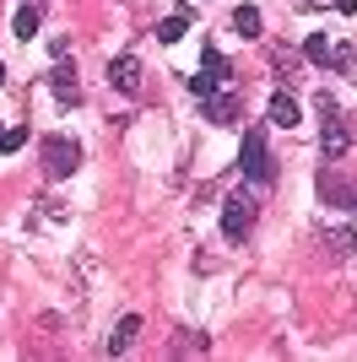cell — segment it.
I'll return each mask as SVG.
<instances>
[{
  "instance_id": "3957f363",
  "label": "cell",
  "mask_w": 357,
  "mask_h": 362,
  "mask_svg": "<svg viewBox=\"0 0 357 362\" xmlns=\"http://www.w3.org/2000/svg\"><path fill=\"white\" fill-rule=\"evenodd\" d=\"M319 200H325V206H336V211H346V216H357V184L346 179L341 168H319Z\"/></svg>"
},
{
  "instance_id": "8992f818",
  "label": "cell",
  "mask_w": 357,
  "mask_h": 362,
  "mask_svg": "<svg viewBox=\"0 0 357 362\" xmlns=\"http://www.w3.org/2000/svg\"><path fill=\"white\" fill-rule=\"evenodd\" d=\"M108 87L125 92V98H135V92H141V60H135V54H119V60H108Z\"/></svg>"
},
{
  "instance_id": "e0dca14e",
  "label": "cell",
  "mask_w": 357,
  "mask_h": 362,
  "mask_svg": "<svg viewBox=\"0 0 357 362\" xmlns=\"http://www.w3.org/2000/svg\"><path fill=\"white\" fill-rule=\"evenodd\" d=\"M217 87H222V81H217V76H206V71H200V76H190V92L200 98V103H206V98H211Z\"/></svg>"
},
{
  "instance_id": "277c9868",
  "label": "cell",
  "mask_w": 357,
  "mask_h": 362,
  "mask_svg": "<svg viewBox=\"0 0 357 362\" xmlns=\"http://www.w3.org/2000/svg\"><path fill=\"white\" fill-rule=\"evenodd\" d=\"M38 157H44V173L49 179H71L76 168H81V146L65 136H49L44 146H38Z\"/></svg>"
},
{
  "instance_id": "9a60e30c",
  "label": "cell",
  "mask_w": 357,
  "mask_h": 362,
  "mask_svg": "<svg viewBox=\"0 0 357 362\" xmlns=\"http://www.w3.org/2000/svg\"><path fill=\"white\" fill-rule=\"evenodd\" d=\"M200 65H206V76H217V81L227 76V60H222V49H217V44L200 49Z\"/></svg>"
},
{
  "instance_id": "7c38bea8",
  "label": "cell",
  "mask_w": 357,
  "mask_h": 362,
  "mask_svg": "<svg viewBox=\"0 0 357 362\" xmlns=\"http://www.w3.org/2000/svg\"><path fill=\"white\" fill-rule=\"evenodd\" d=\"M11 33L22 38V44H28V38H38V6H28V0H22V11H16Z\"/></svg>"
},
{
  "instance_id": "2e32d148",
  "label": "cell",
  "mask_w": 357,
  "mask_h": 362,
  "mask_svg": "<svg viewBox=\"0 0 357 362\" xmlns=\"http://www.w3.org/2000/svg\"><path fill=\"white\" fill-rule=\"evenodd\" d=\"M330 54H336V49H330L325 38H319V33H314L309 44H303V60H314V65H330Z\"/></svg>"
},
{
  "instance_id": "8fae6325",
  "label": "cell",
  "mask_w": 357,
  "mask_h": 362,
  "mask_svg": "<svg viewBox=\"0 0 357 362\" xmlns=\"http://www.w3.org/2000/svg\"><path fill=\"white\" fill-rule=\"evenodd\" d=\"M271 124H276V130H293V124H298V103L287 98V92L271 98Z\"/></svg>"
},
{
  "instance_id": "ffe728a7",
  "label": "cell",
  "mask_w": 357,
  "mask_h": 362,
  "mask_svg": "<svg viewBox=\"0 0 357 362\" xmlns=\"http://www.w3.org/2000/svg\"><path fill=\"white\" fill-rule=\"evenodd\" d=\"M336 11H341V16H357V0H336Z\"/></svg>"
},
{
  "instance_id": "ba28073f",
  "label": "cell",
  "mask_w": 357,
  "mask_h": 362,
  "mask_svg": "<svg viewBox=\"0 0 357 362\" xmlns=\"http://www.w3.org/2000/svg\"><path fill=\"white\" fill-rule=\"evenodd\" d=\"M238 114H244V103H238L233 92H211L206 98V119L211 124H238Z\"/></svg>"
},
{
  "instance_id": "52a82bcc",
  "label": "cell",
  "mask_w": 357,
  "mask_h": 362,
  "mask_svg": "<svg viewBox=\"0 0 357 362\" xmlns=\"http://www.w3.org/2000/svg\"><path fill=\"white\" fill-rule=\"evenodd\" d=\"M49 87H55V98H60V103H81V81H76V65H65V60H60L55 71H49Z\"/></svg>"
},
{
  "instance_id": "5bb4252c",
  "label": "cell",
  "mask_w": 357,
  "mask_h": 362,
  "mask_svg": "<svg viewBox=\"0 0 357 362\" xmlns=\"http://www.w3.org/2000/svg\"><path fill=\"white\" fill-rule=\"evenodd\" d=\"M233 33H244V38H260V11H254V6H238V11H233Z\"/></svg>"
},
{
  "instance_id": "44dd1931",
  "label": "cell",
  "mask_w": 357,
  "mask_h": 362,
  "mask_svg": "<svg viewBox=\"0 0 357 362\" xmlns=\"http://www.w3.org/2000/svg\"><path fill=\"white\" fill-rule=\"evenodd\" d=\"M0 87H6V65H0Z\"/></svg>"
},
{
  "instance_id": "5b68a950",
  "label": "cell",
  "mask_w": 357,
  "mask_h": 362,
  "mask_svg": "<svg viewBox=\"0 0 357 362\" xmlns=\"http://www.w3.org/2000/svg\"><path fill=\"white\" fill-rule=\"evenodd\" d=\"M319 119H325V130H319V141H325V157L336 163L346 151V124H341V108L330 103V98H319Z\"/></svg>"
},
{
  "instance_id": "d6986e66",
  "label": "cell",
  "mask_w": 357,
  "mask_h": 362,
  "mask_svg": "<svg viewBox=\"0 0 357 362\" xmlns=\"http://www.w3.org/2000/svg\"><path fill=\"white\" fill-rule=\"evenodd\" d=\"M276 71H282L287 81H293V76H298V54H276Z\"/></svg>"
},
{
  "instance_id": "9c48e42d",
  "label": "cell",
  "mask_w": 357,
  "mask_h": 362,
  "mask_svg": "<svg viewBox=\"0 0 357 362\" xmlns=\"http://www.w3.org/2000/svg\"><path fill=\"white\" fill-rule=\"evenodd\" d=\"M135 335H141V319H135V314H125V319L114 325V335H108V357L130 351V341H135Z\"/></svg>"
},
{
  "instance_id": "6da1fadb",
  "label": "cell",
  "mask_w": 357,
  "mask_h": 362,
  "mask_svg": "<svg viewBox=\"0 0 357 362\" xmlns=\"http://www.w3.org/2000/svg\"><path fill=\"white\" fill-rule=\"evenodd\" d=\"M238 168H244V179H254V184H271V179H276V157H271V146H266V130H244Z\"/></svg>"
},
{
  "instance_id": "7a4b0ae2",
  "label": "cell",
  "mask_w": 357,
  "mask_h": 362,
  "mask_svg": "<svg viewBox=\"0 0 357 362\" xmlns=\"http://www.w3.org/2000/svg\"><path fill=\"white\" fill-rule=\"evenodd\" d=\"M254 206H260V200H254L249 189H238V195H227V200H222V238H227V243L249 238V227H254Z\"/></svg>"
},
{
  "instance_id": "4fadbf2b",
  "label": "cell",
  "mask_w": 357,
  "mask_h": 362,
  "mask_svg": "<svg viewBox=\"0 0 357 362\" xmlns=\"http://www.w3.org/2000/svg\"><path fill=\"white\" fill-rule=\"evenodd\" d=\"M206 346H211L206 335H195V330H178V341H174L168 351H174V357H195V351H206Z\"/></svg>"
},
{
  "instance_id": "7402d4cb",
  "label": "cell",
  "mask_w": 357,
  "mask_h": 362,
  "mask_svg": "<svg viewBox=\"0 0 357 362\" xmlns=\"http://www.w3.org/2000/svg\"><path fill=\"white\" fill-rule=\"evenodd\" d=\"M0 136H6V124H0Z\"/></svg>"
},
{
  "instance_id": "30bf717a",
  "label": "cell",
  "mask_w": 357,
  "mask_h": 362,
  "mask_svg": "<svg viewBox=\"0 0 357 362\" xmlns=\"http://www.w3.org/2000/svg\"><path fill=\"white\" fill-rule=\"evenodd\" d=\"M184 33H190V6H184V11H174V16H163V22H157V38H163V44H178V38H184Z\"/></svg>"
},
{
  "instance_id": "ac0fdd59",
  "label": "cell",
  "mask_w": 357,
  "mask_h": 362,
  "mask_svg": "<svg viewBox=\"0 0 357 362\" xmlns=\"http://www.w3.org/2000/svg\"><path fill=\"white\" fill-rule=\"evenodd\" d=\"M28 146V130H6V136H0V151H22Z\"/></svg>"
}]
</instances>
